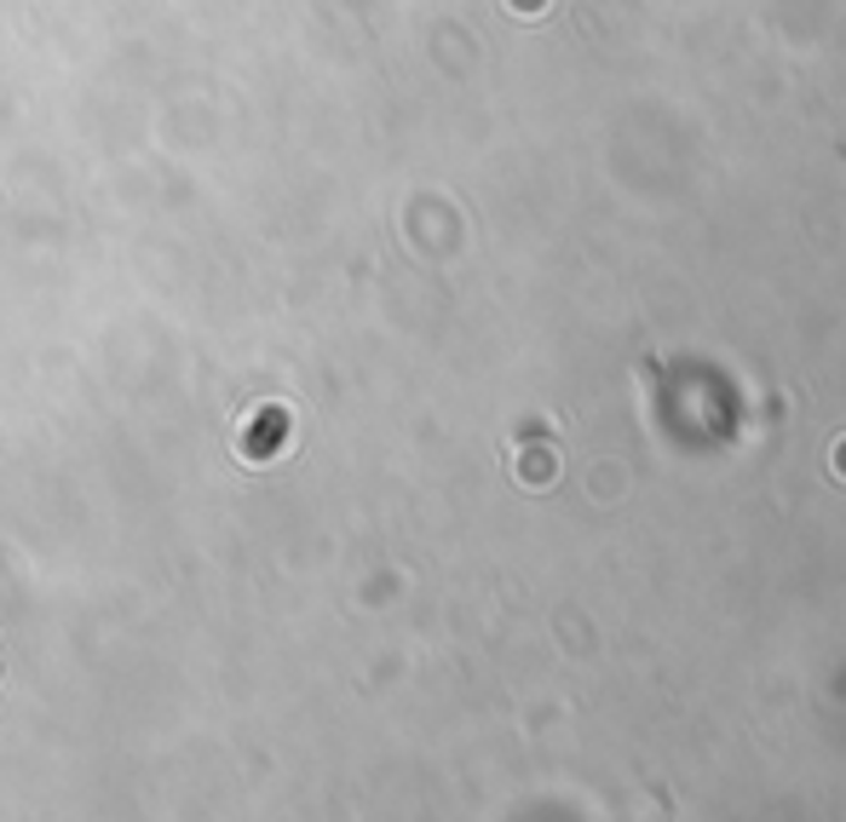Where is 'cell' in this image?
Returning <instances> with one entry per match:
<instances>
[{
	"instance_id": "6da1fadb",
	"label": "cell",
	"mask_w": 846,
	"mask_h": 822,
	"mask_svg": "<svg viewBox=\"0 0 846 822\" xmlns=\"http://www.w3.org/2000/svg\"><path fill=\"white\" fill-rule=\"evenodd\" d=\"M524 484H553V460H548V455L530 460V466H524Z\"/></svg>"
},
{
	"instance_id": "7a4b0ae2",
	"label": "cell",
	"mask_w": 846,
	"mask_h": 822,
	"mask_svg": "<svg viewBox=\"0 0 846 822\" xmlns=\"http://www.w3.org/2000/svg\"><path fill=\"white\" fill-rule=\"evenodd\" d=\"M835 466H840V472H846V443H840V449H835Z\"/></svg>"
}]
</instances>
